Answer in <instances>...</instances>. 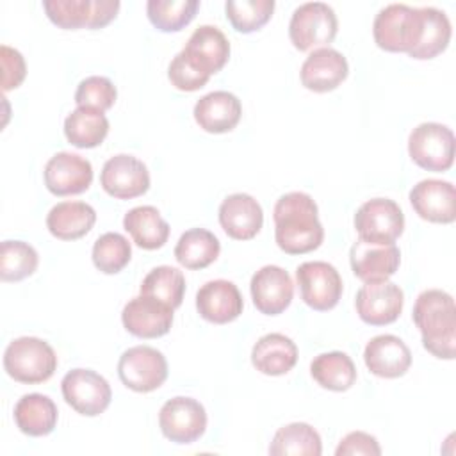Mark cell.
Instances as JSON below:
<instances>
[{"label": "cell", "mask_w": 456, "mask_h": 456, "mask_svg": "<svg viewBox=\"0 0 456 456\" xmlns=\"http://www.w3.org/2000/svg\"><path fill=\"white\" fill-rule=\"evenodd\" d=\"M317 214V203L306 192L294 191L280 196L273 210L278 248L289 255L317 249L324 239V228Z\"/></svg>", "instance_id": "1"}, {"label": "cell", "mask_w": 456, "mask_h": 456, "mask_svg": "<svg viewBox=\"0 0 456 456\" xmlns=\"http://www.w3.org/2000/svg\"><path fill=\"white\" fill-rule=\"evenodd\" d=\"M411 319L422 335V346L436 358L456 354V306L449 292L428 289L419 294Z\"/></svg>", "instance_id": "2"}, {"label": "cell", "mask_w": 456, "mask_h": 456, "mask_svg": "<svg viewBox=\"0 0 456 456\" xmlns=\"http://www.w3.org/2000/svg\"><path fill=\"white\" fill-rule=\"evenodd\" d=\"M5 372L20 383L36 385L50 379L57 369L53 347L37 337H18L4 353Z\"/></svg>", "instance_id": "3"}, {"label": "cell", "mask_w": 456, "mask_h": 456, "mask_svg": "<svg viewBox=\"0 0 456 456\" xmlns=\"http://www.w3.org/2000/svg\"><path fill=\"white\" fill-rule=\"evenodd\" d=\"M372 36L381 50L410 53L422 36L420 7L406 4L385 5L374 18Z\"/></svg>", "instance_id": "4"}, {"label": "cell", "mask_w": 456, "mask_h": 456, "mask_svg": "<svg viewBox=\"0 0 456 456\" xmlns=\"http://www.w3.org/2000/svg\"><path fill=\"white\" fill-rule=\"evenodd\" d=\"M408 153L422 169L447 171L454 162V134L442 123H420L410 132Z\"/></svg>", "instance_id": "5"}, {"label": "cell", "mask_w": 456, "mask_h": 456, "mask_svg": "<svg viewBox=\"0 0 456 456\" xmlns=\"http://www.w3.org/2000/svg\"><path fill=\"white\" fill-rule=\"evenodd\" d=\"M337 30V14L333 7L324 2H305L297 5L289 23V37L301 52L330 45L335 39Z\"/></svg>", "instance_id": "6"}, {"label": "cell", "mask_w": 456, "mask_h": 456, "mask_svg": "<svg viewBox=\"0 0 456 456\" xmlns=\"http://www.w3.org/2000/svg\"><path fill=\"white\" fill-rule=\"evenodd\" d=\"M121 383L134 392H153L167 378L166 356L151 346H134L123 351L118 362Z\"/></svg>", "instance_id": "7"}, {"label": "cell", "mask_w": 456, "mask_h": 456, "mask_svg": "<svg viewBox=\"0 0 456 456\" xmlns=\"http://www.w3.org/2000/svg\"><path fill=\"white\" fill-rule=\"evenodd\" d=\"M358 239L374 244H392L404 230V214L390 198H372L354 214Z\"/></svg>", "instance_id": "8"}, {"label": "cell", "mask_w": 456, "mask_h": 456, "mask_svg": "<svg viewBox=\"0 0 456 456\" xmlns=\"http://www.w3.org/2000/svg\"><path fill=\"white\" fill-rule=\"evenodd\" d=\"M64 401L80 415L96 417L107 410L112 399L109 381L91 369H73L62 381Z\"/></svg>", "instance_id": "9"}, {"label": "cell", "mask_w": 456, "mask_h": 456, "mask_svg": "<svg viewBox=\"0 0 456 456\" xmlns=\"http://www.w3.org/2000/svg\"><path fill=\"white\" fill-rule=\"evenodd\" d=\"M301 299L317 312L337 306L342 296V278L338 271L322 260L303 262L296 269Z\"/></svg>", "instance_id": "10"}, {"label": "cell", "mask_w": 456, "mask_h": 456, "mask_svg": "<svg viewBox=\"0 0 456 456\" xmlns=\"http://www.w3.org/2000/svg\"><path fill=\"white\" fill-rule=\"evenodd\" d=\"M159 426L167 440L175 444H192L207 429V411L200 401L176 395L162 404Z\"/></svg>", "instance_id": "11"}, {"label": "cell", "mask_w": 456, "mask_h": 456, "mask_svg": "<svg viewBox=\"0 0 456 456\" xmlns=\"http://www.w3.org/2000/svg\"><path fill=\"white\" fill-rule=\"evenodd\" d=\"M100 185L116 200H132L150 189V173L146 164L137 157L119 153L103 164Z\"/></svg>", "instance_id": "12"}, {"label": "cell", "mask_w": 456, "mask_h": 456, "mask_svg": "<svg viewBox=\"0 0 456 456\" xmlns=\"http://www.w3.org/2000/svg\"><path fill=\"white\" fill-rule=\"evenodd\" d=\"M403 305V289L388 280L362 285L354 299L358 317L370 326H385L394 322L401 315Z\"/></svg>", "instance_id": "13"}, {"label": "cell", "mask_w": 456, "mask_h": 456, "mask_svg": "<svg viewBox=\"0 0 456 456\" xmlns=\"http://www.w3.org/2000/svg\"><path fill=\"white\" fill-rule=\"evenodd\" d=\"M173 310L155 297L139 294L123 306L121 322L134 337L157 338L171 330Z\"/></svg>", "instance_id": "14"}, {"label": "cell", "mask_w": 456, "mask_h": 456, "mask_svg": "<svg viewBox=\"0 0 456 456\" xmlns=\"http://www.w3.org/2000/svg\"><path fill=\"white\" fill-rule=\"evenodd\" d=\"M45 185L55 196L80 194L93 182V166L78 153L59 151L45 166Z\"/></svg>", "instance_id": "15"}, {"label": "cell", "mask_w": 456, "mask_h": 456, "mask_svg": "<svg viewBox=\"0 0 456 456\" xmlns=\"http://www.w3.org/2000/svg\"><path fill=\"white\" fill-rule=\"evenodd\" d=\"M349 264L356 278L365 283L383 281L395 274L401 264V251L392 244H374L356 239L349 251Z\"/></svg>", "instance_id": "16"}, {"label": "cell", "mask_w": 456, "mask_h": 456, "mask_svg": "<svg viewBox=\"0 0 456 456\" xmlns=\"http://www.w3.org/2000/svg\"><path fill=\"white\" fill-rule=\"evenodd\" d=\"M410 203L429 223L449 224L456 219V189L447 180H420L410 191Z\"/></svg>", "instance_id": "17"}, {"label": "cell", "mask_w": 456, "mask_h": 456, "mask_svg": "<svg viewBox=\"0 0 456 456\" xmlns=\"http://www.w3.org/2000/svg\"><path fill=\"white\" fill-rule=\"evenodd\" d=\"M253 305L264 315L281 314L294 297V283L290 274L280 265H264L249 283Z\"/></svg>", "instance_id": "18"}, {"label": "cell", "mask_w": 456, "mask_h": 456, "mask_svg": "<svg viewBox=\"0 0 456 456\" xmlns=\"http://www.w3.org/2000/svg\"><path fill=\"white\" fill-rule=\"evenodd\" d=\"M347 59L335 48L321 46L308 53L301 64V84L314 93L337 89L347 77Z\"/></svg>", "instance_id": "19"}, {"label": "cell", "mask_w": 456, "mask_h": 456, "mask_svg": "<svg viewBox=\"0 0 456 456\" xmlns=\"http://www.w3.org/2000/svg\"><path fill=\"white\" fill-rule=\"evenodd\" d=\"M219 224L228 237L235 240H249L264 224L262 207L246 192L230 194L219 205Z\"/></svg>", "instance_id": "20"}, {"label": "cell", "mask_w": 456, "mask_h": 456, "mask_svg": "<svg viewBox=\"0 0 456 456\" xmlns=\"http://www.w3.org/2000/svg\"><path fill=\"white\" fill-rule=\"evenodd\" d=\"M196 308L205 321L226 324L242 314L244 301L233 281L210 280L196 292Z\"/></svg>", "instance_id": "21"}, {"label": "cell", "mask_w": 456, "mask_h": 456, "mask_svg": "<svg viewBox=\"0 0 456 456\" xmlns=\"http://www.w3.org/2000/svg\"><path fill=\"white\" fill-rule=\"evenodd\" d=\"M363 362L374 376L392 379L406 374L411 365V351L399 337L383 333L367 342Z\"/></svg>", "instance_id": "22"}, {"label": "cell", "mask_w": 456, "mask_h": 456, "mask_svg": "<svg viewBox=\"0 0 456 456\" xmlns=\"http://www.w3.org/2000/svg\"><path fill=\"white\" fill-rule=\"evenodd\" d=\"M194 119L205 132L224 134L237 126L242 116L240 100L228 91H212L194 105Z\"/></svg>", "instance_id": "23"}, {"label": "cell", "mask_w": 456, "mask_h": 456, "mask_svg": "<svg viewBox=\"0 0 456 456\" xmlns=\"http://www.w3.org/2000/svg\"><path fill=\"white\" fill-rule=\"evenodd\" d=\"M297 362V346L283 333H267L251 349L253 367L265 376H281Z\"/></svg>", "instance_id": "24"}, {"label": "cell", "mask_w": 456, "mask_h": 456, "mask_svg": "<svg viewBox=\"0 0 456 456\" xmlns=\"http://www.w3.org/2000/svg\"><path fill=\"white\" fill-rule=\"evenodd\" d=\"M96 223L94 208L86 201H61L46 216L48 232L61 240H77Z\"/></svg>", "instance_id": "25"}, {"label": "cell", "mask_w": 456, "mask_h": 456, "mask_svg": "<svg viewBox=\"0 0 456 456\" xmlns=\"http://www.w3.org/2000/svg\"><path fill=\"white\" fill-rule=\"evenodd\" d=\"M14 422L23 435L46 436L50 435L59 419L55 403L45 394H25L14 404Z\"/></svg>", "instance_id": "26"}, {"label": "cell", "mask_w": 456, "mask_h": 456, "mask_svg": "<svg viewBox=\"0 0 456 456\" xmlns=\"http://www.w3.org/2000/svg\"><path fill=\"white\" fill-rule=\"evenodd\" d=\"M123 228L142 249H159L167 242L169 224L151 205L130 208L123 217Z\"/></svg>", "instance_id": "27"}, {"label": "cell", "mask_w": 456, "mask_h": 456, "mask_svg": "<svg viewBox=\"0 0 456 456\" xmlns=\"http://www.w3.org/2000/svg\"><path fill=\"white\" fill-rule=\"evenodd\" d=\"M210 73H217L228 62L230 43L226 36L214 25H200L183 46Z\"/></svg>", "instance_id": "28"}, {"label": "cell", "mask_w": 456, "mask_h": 456, "mask_svg": "<svg viewBox=\"0 0 456 456\" xmlns=\"http://www.w3.org/2000/svg\"><path fill=\"white\" fill-rule=\"evenodd\" d=\"M109 134L107 116L91 107H77L64 119V135L77 148H94Z\"/></svg>", "instance_id": "29"}, {"label": "cell", "mask_w": 456, "mask_h": 456, "mask_svg": "<svg viewBox=\"0 0 456 456\" xmlns=\"http://www.w3.org/2000/svg\"><path fill=\"white\" fill-rule=\"evenodd\" d=\"M221 251L219 239L205 228L183 232L175 246V258L185 269H205L217 260Z\"/></svg>", "instance_id": "30"}, {"label": "cell", "mask_w": 456, "mask_h": 456, "mask_svg": "<svg viewBox=\"0 0 456 456\" xmlns=\"http://www.w3.org/2000/svg\"><path fill=\"white\" fill-rule=\"evenodd\" d=\"M310 374L322 388L333 392L349 390L356 381V367L342 351L317 354L310 363Z\"/></svg>", "instance_id": "31"}, {"label": "cell", "mask_w": 456, "mask_h": 456, "mask_svg": "<svg viewBox=\"0 0 456 456\" xmlns=\"http://www.w3.org/2000/svg\"><path fill=\"white\" fill-rule=\"evenodd\" d=\"M319 433L306 422H292L280 428L269 445L273 456H321Z\"/></svg>", "instance_id": "32"}, {"label": "cell", "mask_w": 456, "mask_h": 456, "mask_svg": "<svg viewBox=\"0 0 456 456\" xmlns=\"http://www.w3.org/2000/svg\"><path fill=\"white\" fill-rule=\"evenodd\" d=\"M422 36L419 45L408 53L413 59L428 61L442 53L451 41V21L447 14L436 7H420Z\"/></svg>", "instance_id": "33"}, {"label": "cell", "mask_w": 456, "mask_h": 456, "mask_svg": "<svg viewBox=\"0 0 456 456\" xmlns=\"http://www.w3.org/2000/svg\"><path fill=\"white\" fill-rule=\"evenodd\" d=\"M141 294L155 297L171 308H178L185 294L183 273L171 265L153 267L141 283Z\"/></svg>", "instance_id": "34"}, {"label": "cell", "mask_w": 456, "mask_h": 456, "mask_svg": "<svg viewBox=\"0 0 456 456\" xmlns=\"http://www.w3.org/2000/svg\"><path fill=\"white\" fill-rule=\"evenodd\" d=\"M200 9L198 0H148L146 14L160 32H178L187 27Z\"/></svg>", "instance_id": "35"}, {"label": "cell", "mask_w": 456, "mask_h": 456, "mask_svg": "<svg viewBox=\"0 0 456 456\" xmlns=\"http://www.w3.org/2000/svg\"><path fill=\"white\" fill-rule=\"evenodd\" d=\"M37 251L23 240H4L0 246V278L4 281H20L37 269Z\"/></svg>", "instance_id": "36"}, {"label": "cell", "mask_w": 456, "mask_h": 456, "mask_svg": "<svg viewBox=\"0 0 456 456\" xmlns=\"http://www.w3.org/2000/svg\"><path fill=\"white\" fill-rule=\"evenodd\" d=\"M274 0H228L226 18L237 32L249 34L262 28L273 16Z\"/></svg>", "instance_id": "37"}, {"label": "cell", "mask_w": 456, "mask_h": 456, "mask_svg": "<svg viewBox=\"0 0 456 456\" xmlns=\"http://www.w3.org/2000/svg\"><path fill=\"white\" fill-rule=\"evenodd\" d=\"M91 256L98 271L105 274H116L130 262L132 246L121 233L107 232L94 240Z\"/></svg>", "instance_id": "38"}, {"label": "cell", "mask_w": 456, "mask_h": 456, "mask_svg": "<svg viewBox=\"0 0 456 456\" xmlns=\"http://www.w3.org/2000/svg\"><path fill=\"white\" fill-rule=\"evenodd\" d=\"M94 0H45L43 9L52 23L66 30L89 28Z\"/></svg>", "instance_id": "39"}, {"label": "cell", "mask_w": 456, "mask_h": 456, "mask_svg": "<svg viewBox=\"0 0 456 456\" xmlns=\"http://www.w3.org/2000/svg\"><path fill=\"white\" fill-rule=\"evenodd\" d=\"M167 78L176 89L191 93L201 89L208 82L210 73L200 64V61L182 48L169 62Z\"/></svg>", "instance_id": "40"}, {"label": "cell", "mask_w": 456, "mask_h": 456, "mask_svg": "<svg viewBox=\"0 0 456 456\" xmlns=\"http://www.w3.org/2000/svg\"><path fill=\"white\" fill-rule=\"evenodd\" d=\"M116 96V86L107 77L91 75L78 84L75 91V103L78 107H91L105 112L114 105Z\"/></svg>", "instance_id": "41"}, {"label": "cell", "mask_w": 456, "mask_h": 456, "mask_svg": "<svg viewBox=\"0 0 456 456\" xmlns=\"http://www.w3.org/2000/svg\"><path fill=\"white\" fill-rule=\"evenodd\" d=\"M0 62H2V91H11L16 89L25 75H27V66L23 55L7 45L0 46Z\"/></svg>", "instance_id": "42"}, {"label": "cell", "mask_w": 456, "mask_h": 456, "mask_svg": "<svg viewBox=\"0 0 456 456\" xmlns=\"http://www.w3.org/2000/svg\"><path fill=\"white\" fill-rule=\"evenodd\" d=\"M337 456H379L381 447L376 440V436L365 433V431H351L347 433L340 444L335 449Z\"/></svg>", "instance_id": "43"}, {"label": "cell", "mask_w": 456, "mask_h": 456, "mask_svg": "<svg viewBox=\"0 0 456 456\" xmlns=\"http://www.w3.org/2000/svg\"><path fill=\"white\" fill-rule=\"evenodd\" d=\"M119 0H94V7H93V21L89 28H102L105 25H109L118 11H119Z\"/></svg>", "instance_id": "44"}]
</instances>
